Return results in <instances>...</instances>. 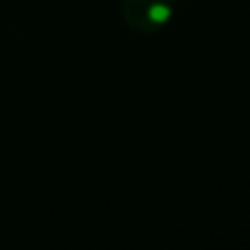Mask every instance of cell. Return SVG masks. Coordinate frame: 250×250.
<instances>
[{
    "label": "cell",
    "instance_id": "obj_1",
    "mask_svg": "<svg viewBox=\"0 0 250 250\" xmlns=\"http://www.w3.org/2000/svg\"><path fill=\"white\" fill-rule=\"evenodd\" d=\"M121 18L129 31L138 35H154L167 29L173 20L171 0H123Z\"/></svg>",
    "mask_w": 250,
    "mask_h": 250
}]
</instances>
